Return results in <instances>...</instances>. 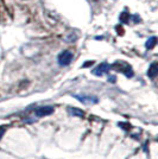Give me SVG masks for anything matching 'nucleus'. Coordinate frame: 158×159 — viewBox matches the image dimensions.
I'll use <instances>...</instances> for the list:
<instances>
[{"mask_svg":"<svg viewBox=\"0 0 158 159\" xmlns=\"http://www.w3.org/2000/svg\"><path fill=\"white\" fill-rule=\"evenodd\" d=\"M74 98H77L80 102H82L84 105H95L99 102V98L96 96H92V95H79L75 94Z\"/></svg>","mask_w":158,"mask_h":159,"instance_id":"3","label":"nucleus"},{"mask_svg":"<svg viewBox=\"0 0 158 159\" xmlns=\"http://www.w3.org/2000/svg\"><path fill=\"white\" fill-rule=\"evenodd\" d=\"M131 18H133V22H135V23H139V22H140V17L138 15H131Z\"/></svg>","mask_w":158,"mask_h":159,"instance_id":"13","label":"nucleus"},{"mask_svg":"<svg viewBox=\"0 0 158 159\" xmlns=\"http://www.w3.org/2000/svg\"><path fill=\"white\" fill-rule=\"evenodd\" d=\"M111 69H114L115 71L124 74V75L126 76V77H128V78L133 77V75H135L132 67H131L128 63H126V62H124V61L114 62L112 65H111Z\"/></svg>","mask_w":158,"mask_h":159,"instance_id":"1","label":"nucleus"},{"mask_svg":"<svg viewBox=\"0 0 158 159\" xmlns=\"http://www.w3.org/2000/svg\"><path fill=\"white\" fill-rule=\"evenodd\" d=\"M158 74V63L157 62H153L149 67V70H147V76L150 78H155Z\"/></svg>","mask_w":158,"mask_h":159,"instance_id":"6","label":"nucleus"},{"mask_svg":"<svg viewBox=\"0 0 158 159\" xmlns=\"http://www.w3.org/2000/svg\"><path fill=\"white\" fill-rule=\"evenodd\" d=\"M53 106H43V107H38L37 109H36V116L38 118H43V116H48V115H50V114L53 113Z\"/></svg>","mask_w":158,"mask_h":159,"instance_id":"5","label":"nucleus"},{"mask_svg":"<svg viewBox=\"0 0 158 159\" xmlns=\"http://www.w3.org/2000/svg\"><path fill=\"white\" fill-rule=\"evenodd\" d=\"M109 69H111V65H109L108 63L104 62V63L99 64L96 68L93 69L92 73H93V75H95V76H102V75H105V74H107Z\"/></svg>","mask_w":158,"mask_h":159,"instance_id":"4","label":"nucleus"},{"mask_svg":"<svg viewBox=\"0 0 158 159\" xmlns=\"http://www.w3.org/2000/svg\"><path fill=\"white\" fill-rule=\"evenodd\" d=\"M94 1H99V0H94Z\"/></svg>","mask_w":158,"mask_h":159,"instance_id":"16","label":"nucleus"},{"mask_svg":"<svg viewBox=\"0 0 158 159\" xmlns=\"http://www.w3.org/2000/svg\"><path fill=\"white\" fill-rule=\"evenodd\" d=\"M115 80H117V78H115V76H109V77H108V82L114 83V82H115Z\"/></svg>","mask_w":158,"mask_h":159,"instance_id":"15","label":"nucleus"},{"mask_svg":"<svg viewBox=\"0 0 158 159\" xmlns=\"http://www.w3.org/2000/svg\"><path fill=\"white\" fill-rule=\"evenodd\" d=\"M118 126H119L120 128L125 129V131H130V129L132 128V126H131L128 122H119V123H118Z\"/></svg>","mask_w":158,"mask_h":159,"instance_id":"10","label":"nucleus"},{"mask_svg":"<svg viewBox=\"0 0 158 159\" xmlns=\"http://www.w3.org/2000/svg\"><path fill=\"white\" fill-rule=\"evenodd\" d=\"M156 44H157V37H150L147 40H146V44H145V46H146V49H149V50H151V49H153L155 46H156Z\"/></svg>","mask_w":158,"mask_h":159,"instance_id":"8","label":"nucleus"},{"mask_svg":"<svg viewBox=\"0 0 158 159\" xmlns=\"http://www.w3.org/2000/svg\"><path fill=\"white\" fill-rule=\"evenodd\" d=\"M73 57H74V55H73L71 51H69V50H64V51H62V52L58 55V58H57L58 64L62 65V67H67V65H69V64L71 63Z\"/></svg>","mask_w":158,"mask_h":159,"instance_id":"2","label":"nucleus"},{"mask_svg":"<svg viewBox=\"0 0 158 159\" xmlns=\"http://www.w3.org/2000/svg\"><path fill=\"white\" fill-rule=\"evenodd\" d=\"M6 127H7V126H0V139H1V138L4 136V134H5Z\"/></svg>","mask_w":158,"mask_h":159,"instance_id":"11","label":"nucleus"},{"mask_svg":"<svg viewBox=\"0 0 158 159\" xmlns=\"http://www.w3.org/2000/svg\"><path fill=\"white\" fill-rule=\"evenodd\" d=\"M93 64H94V61H88V62H86V63H83L82 68H88V67H92Z\"/></svg>","mask_w":158,"mask_h":159,"instance_id":"12","label":"nucleus"},{"mask_svg":"<svg viewBox=\"0 0 158 159\" xmlns=\"http://www.w3.org/2000/svg\"><path fill=\"white\" fill-rule=\"evenodd\" d=\"M119 18H120L121 23H128V22H130V19H131V15L128 13L127 11H124V12L120 15Z\"/></svg>","mask_w":158,"mask_h":159,"instance_id":"9","label":"nucleus"},{"mask_svg":"<svg viewBox=\"0 0 158 159\" xmlns=\"http://www.w3.org/2000/svg\"><path fill=\"white\" fill-rule=\"evenodd\" d=\"M115 29H117V32H118L119 35H124V30H122V26H121V25H118Z\"/></svg>","mask_w":158,"mask_h":159,"instance_id":"14","label":"nucleus"},{"mask_svg":"<svg viewBox=\"0 0 158 159\" xmlns=\"http://www.w3.org/2000/svg\"><path fill=\"white\" fill-rule=\"evenodd\" d=\"M68 113L70 115H73V116H77V118H83L84 116V112L79 109V108H76V107H69Z\"/></svg>","mask_w":158,"mask_h":159,"instance_id":"7","label":"nucleus"}]
</instances>
